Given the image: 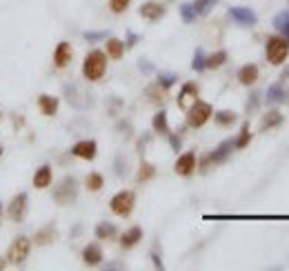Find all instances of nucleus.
<instances>
[{
	"instance_id": "nucleus-1",
	"label": "nucleus",
	"mask_w": 289,
	"mask_h": 271,
	"mask_svg": "<svg viewBox=\"0 0 289 271\" xmlns=\"http://www.w3.org/2000/svg\"><path fill=\"white\" fill-rule=\"evenodd\" d=\"M105 71H107V54L100 49H91L85 56V63H82V76L89 83H98L105 76Z\"/></svg>"
},
{
	"instance_id": "nucleus-2",
	"label": "nucleus",
	"mask_w": 289,
	"mask_h": 271,
	"mask_svg": "<svg viewBox=\"0 0 289 271\" xmlns=\"http://www.w3.org/2000/svg\"><path fill=\"white\" fill-rule=\"evenodd\" d=\"M265 56H267V63H269V65H273V67H280V65L287 60V56H289L287 40L282 38L280 34L269 36L267 43H265Z\"/></svg>"
},
{
	"instance_id": "nucleus-3",
	"label": "nucleus",
	"mask_w": 289,
	"mask_h": 271,
	"mask_svg": "<svg viewBox=\"0 0 289 271\" xmlns=\"http://www.w3.org/2000/svg\"><path fill=\"white\" fill-rule=\"evenodd\" d=\"M211 116H214V107L205 100H196L187 109V125L192 129H200L211 120Z\"/></svg>"
},
{
	"instance_id": "nucleus-4",
	"label": "nucleus",
	"mask_w": 289,
	"mask_h": 271,
	"mask_svg": "<svg viewBox=\"0 0 289 271\" xmlns=\"http://www.w3.org/2000/svg\"><path fill=\"white\" fill-rule=\"evenodd\" d=\"M234 149H236V142H234V140H223L214 151L207 153V156L200 160V173H207L214 165H220V162H225L227 158L231 156V151H234Z\"/></svg>"
},
{
	"instance_id": "nucleus-5",
	"label": "nucleus",
	"mask_w": 289,
	"mask_h": 271,
	"mask_svg": "<svg viewBox=\"0 0 289 271\" xmlns=\"http://www.w3.org/2000/svg\"><path fill=\"white\" fill-rule=\"evenodd\" d=\"M133 204H136V193L125 189V191H118L116 196L109 200V209L116 213V216L129 218V216H131V211H133Z\"/></svg>"
},
{
	"instance_id": "nucleus-6",
	"label": "nucleus",
	"mask_w": 289,
	"mask_h": 271,
	"mask_svg": "<svg viewBox=\"0 0 289 271\" xmlns=\"http://www.w3.org/2000/svg\"><path fill=\"white\" fill-rule=\"evenodd\" d=\"M78 198V182H76V178L67 176L60 180V185L56 187L54 191V200L58 204H71Z\"/></svg>"
},
{
	"instance_id": "nucleus-7",
	"label": "nucleus",
	"mask_w": 289,
	"mask_h": 271,
	"mask_svg": "<svg viewBox=\"0 0 289 271\" xmlns=\"http://www.w3.org/2000/svg\"><path fill=\"white\" fill-rule=\"evenodd\" d=\"M29 249H32V242H29V238L18 236V238L12 242V247H9V253H7L9 262L23 264L25 260H27V255H29Z\"/></svg>"
},
{
	"instance_id": "nucleus-8",
	"label": "nucleus",
	"mask_w": 289,
	"mask_h": 271,
	"mask_svg": "<svg viewBox=\"0 0 289 271\" xmlns=\"http://www.w3.org/2000/svg\"><path fill=\"white\" fill-rule=\"evenodd\" d=\"M229 18L234 20L238 27H254L258 23V16L251 7H229Z\"/></svg>"
},
{
	"instance_id": "nucleus-9",
	"label": "nucleus",
	"mask_w": 289,
	"mask_h": 271,
	"mask_svg": "<svg viewBox=\"0 0 289 271\" xmlns=\"http://www.w3.org/2000/svg\"><path fill=\"white\" fill-rule=\"evenodd\" d=\"M27 202H29L27 193H18V196L14 198L12 202H9V207H7V216L12 218L14 222H20V220L25 218V213H27Z\"/></svg>"
},
{
	"instance_id": "nucleus-10",
	"label": "nucleus",
	"mask_w": 289,
	"mask_h": 271,
	"mask_svg": "<svg viewBox=\"0 0 289 271\" xmlns=\"http://www.w3.org/2000/svg\"><path fill=\"white\" fill-rule=\"evenodd\" d=\"M174 169H176V173H178V176H183V178L192 176L194 169H196V153L194 151L180 153L178 160H176V165H174Z\"/></svg>"
},
{
	"instance_id": "nucleus-11",
	"label": "nucleus",
	"mask_w": 289,
	"mask_h": 271,
	"mask_svg": "<svg viewBox=\"0 0 289 271\" xmlns=\"http://www.w3.org/2000/svg\"><path fill=\"white\" fill-rule=\"evenodd\" d=\"M196 100H198V85H196V83H185L183 89H180V94H178V98H176L178 107H180V109H189Z\"/></svg>"
},
{
	"instance_id": "nucleus-12",
	"label": "nucleus",
	"mask_w": 289,
	"mask_h": 271,
	"mask_svg": "<svg viewBox=\"0 0 289 271\" xmlns=\"http://www.w3.org/2000/svg\"><path fill=\"white\" fill-rule=\"evenodd\" d=\"M138 14H140L144 20H152V23H156V20H161L165 16V5L163 3H156V0H147V3L140 5Z\"/></svg>"
},
{
	"instance_id": "nucleus-13",
	"label": "nucleus",
	"mask_w": 289,
	"mask_h": 271,
	"mask_svg": "<svg viewBox=\"0 0 289 271\" xmlns=\"http://www.w3.org/2000/svg\"><path fill=\"white\" fill-rule=\"evenodd\" d=\"M71 153H74L76 158H82V160H94L98 153V145H96V140H80L71 147Z\"/></svg>"
},
{
	"instance_id": "nucleus-14",
	"label": "nucleus",
	"mask_w": 289,
	"mask_h": 271,
	"mask_svg": "<svg viewBox=\"0 0 289 271\" xmlns=\"http://www.w3.org/2000/svg\"><path fill=\"white\" fill-rule=\"evenodd\" d=\"M71 56H74V49H71L69 43H58L56 45V51H54V65L58 69L67 67L71 63Z\"/></svg>"
},
{
	"instance_id": "nucleus-15",
	"label": "nucleus",
	"mask_w": 289,
	"mask_h": 271,
	"mask_svg": "<svg viewBox=\"0 0 289 271\" xmlns=\"http://www.w3.org/2000/svg\"><path fill=\"white\" fill-rule=\"evenodd\" d=\"M82 262H85L87 267H98V264L102 262V249H100V244H96V242L87 244V247L82 249Z\"/></svg>"
},
{
	"instance_id": "nucleus-16",
	"label": "nucleus",
	"mask_w": 289,
	"mask_h": 271,
	"mask_svg": "<svg viewBox=\"0 0 289 271\" xmlns=\"http://www.w3.org/2000/svg\"><path fill=\"white\" fill-rule=\"evenodd\" d=\"M258 76H260V71H258V65H254V63L242 65L240 71H238V83L245 85V87H251V85H256Z\"/></svg>"
},
{
	"instance_id": "nucleus-17",
	"label": "nucleus",
	"mask_w": 289,
	"mask_h": 271,
	"mask_svg": "<svg viewBox=\"0 0 289 271\" xmlns=\"http://www.w3.org/2000/svg\"><path fill=\"white\" fill-rule=\"evenodd\" d=\"M282 125V114L278 109H269L265 116H262V120H260V134L262 131H271V129H276V127H280Z\"/></svg>"
},
{
	"instance_id": "nucleus-18",
	"label": "nucleus",
	"mask_w": 289,
	"mask_h": 271,
	"mask_svg": "<svg viewBox=\"0 0 289 271\" xmlns=\"http://www.w3.org/2000/svg\"><path fill=\"white\" fill-rule=\"evenodd\" d=\"M287 100V91H285V85L282 83H276V85H269L265 94V102L267 105H280V102Z\"/></svg>"
},
{
	"instance_id": "nucleus-19",
	"label": "nucleus",
	"mask_w": 289,
	"mask_h": 271,
	"mask_svg": "<svg viewBox=\"0 0 289 271\" xmlns=\"http://www.w3.org/2000/svg\"><path fill=\"white\" fill-rule=\"evenodd\" d=\"M140 240H142V229L140 227H131V229H127V231L120 236V247L122 249H131L133 244H138Z\"/></svg>"
},
{
	"instance_id": "nucleus-20",
	"label": "nucleus",
	"mask_w": 289,
	"mask_h": 271,
	"mask_svg": "<svg viewBox=\"0 0 289 271\" xmlns=\"http://www.w3.org/2000/svg\"><path fill=\"white\" fill-rule=\"evenodd\" d=\"M105 49H107V56L113 60H120L122 56H125V43H122L120 38H107V45H105Z\"/></svg>"
},
{
	"instance_id": "nucleus-21",
	"label": "nucleus",
	"mask_w": 289,
	"mask_h": 271,
	"mask_svg": "<svg viewBox=\"0 0 289 271\" xmlns=\"http://www.w3.org/2000/svg\"><path fill=\"white\" fill-rule=\"evenodd\" d=\"M51 185V167L43 165L38 167V171L34 173V187L36 189H47Z\"/></svg>"
},
{
	"instance_id": "nucleus-22",
	"label": "nucleus",
	"mask_w": 289,
	"mask_h": 271,
	"mask_svg": "<svg viewBox=\"0 0 289 271\" xmlns=\"http://www.w3.org/2000/svg\"><path fill=\"white\" fill-rule=\"evenodd\" d=\"M273 29L280 32V36L289 45V12H278L276 16H273Z\"/></svg>"
},
{
	"instance_id": "nucleus-23",
	"label": "nucleus",
	"mask_w": 289,
	"mask_h": 271,
	"mask_svg": "<svg viewBox=\"0 0 289 271\" xmlns=\"http://www.w3.org/2000/svg\"><path fill=\"white\" fill-rule=\"evenodd\" d=\"M38 107H40V111H43L45 116H56V111H58V98H56V96L43 94L38 98Z\"/></svg>"
},
{
	"instance_id": "nucleus-24",
	"label": "nucleus",
	"mask_w": 289,
	"mask_h": 271,
	"mask_svg": "<svg viewBox=\"0 0 289 271\" xmlns=\"http://www.w3.org/2000/svg\"><path fill=\"white\" fill-rule=\"evenodd\" d=\"M214 120L218 127H231L236 120H238V116H236V111H231V109H220L214 114Z\"/></svg>"
},
{
	"instance_id": "nucleus-25",
	"label": "nucleus",
	"mask_w": 289,
	"mask_h": 271,
	"mask_svg": "<svg viewBox=\"0 0 289 271\" xmlns=\"http://www.w3.org/2000/svg\"><path fill=\"white\" fill-rule=\"evenodd\" d=\"M152 125H154V131L156 134H163V136H167L169 134V122H167V111L161 109L156 116H154V120H152Z\"/></svg>"
},
{
	"instance_id": "nucleus-26",
	"label": "nucleus",
	"mask_w": 289,
	"mask_h": 271,
	"mask_svg": "<svg viewBox=\"0 0 289 271\" xmlns=\"http://www.w3.org/2000/svg\"><path fill=\"white\" fill-rule=\"evenodd\" d=\"M234 142H236V149H245V147L251 142V129H249V122H245V125L240 127V131H238V136L234 138Z\"/></svg>"
},
{
	"instance_id": "nucleus-27",
	"label": "nucleus",
	"mask_w": 289,
	"mask_h": 271,
	"mask_svg": "<svg viewBox=\"0 0 289 271\" xmlns=\"http://www.w3.org/2000/svg\"><path fill=\"white\" fill-rule=\"evenodd\" d=\"M116 236V227L111 222H100L96 224V238L98 240H111Z\"/></svg>"
},
{
	"instance_id": "nucleus-28",
	"label": "nucleus",
	"mask_w": 289,
	"mask_h": 271,
	"mask_svg": "<svg viewBox=\"0 0 289 271\" xmlns=\"http://www.w3.org/2000/svg\"><path fill=\"white\" fill-rule=\"evenodd\" d=\"M85 187L89 189V191H100V189L105 187V178H102V173H98V171L89 173L87 180H85Z\"/></svg>"
},
{
	"instance_id": "nucleus-29",
	"label": "nucleus",
	"mask_w": 289,
	"mask_h": 271,
	"mask_svg": "<svg viewBox=\"0 0 289 271\" xmlns=\"http://www.w3.org/2000/svg\"><path fill=\"white\" fill-rule=\"evenodd\" d=\"M180 18H183V23L192 25L196 18H198V14H196L194 9V3H183L180 5Z\"/></svg>"
},
{
	"instance_id": "nucleus-30",
	"label": "nucleus",
	"mask_w": 289,
	"mask_h": 271,
	"mask_svg": "<svg viewBox=\"0 0 289 271\" xmlns=\"http://www.w3.org/2000/svg\"><path fill=\"white\" fill-rule=\"evenodd\" d=\"M225 63H227V51H223V49L207 56V69H218V67H223Z\"/></svg>"
},
{
	"instance_id": "nucleus-31",
	"label": "nucleus",
	"mask_w": 289,
	"mask_h": 271,
	"mask_svg": "<svg viewBox=\"0 0 289 271\" xmlns=\"http://www.w3.org/2000/svg\"><path fill=\"white\" fill-rule=\"evenodd\" d=\"M218 5V0H196L194 3V9L198 16H209V12Z\"/></svg>"
},
{
	"instance_id": "nucleus-32",
	"label": "nucleus",
	"mask_w": 289,
	"mask_h": 271,
	"mask_svg": "<svg viewBox=\"0 0 289 271\" xmlns=\"http://www.w3.org/2000/svg\"><path fill=\"white\" fill-rule=\"evenodd\" d=\"M192 69H194V71H198V74H200V71H205V69H207V56L203 54V49H196V51H194Z\"/></svg>"
},
{
	"instance_id": "nucleus-33",
	"label": "nucleus",
	"mask_w": 289,
	"mask_h": 271,
	"mask_svg": "<svg viewBox=\"0 0 289 271\" xmlns=\"http://www.w3.org/2000/svg\"><path fill=\"white\" fill-rule=\"evenodd\" d=\"M156 176V167L149 165V162H142L140 169H138V182H147Z\"/></svg>"
},
{
	"instance_id": "nucleus-34",
	"label": "nucleus",
	"mask_w": 289,
	"mask_h": 271,
	"mask_svg": "<svg viewBox=\"0 0 289 271\" xmlns=\"http://www.w3.org/2000/svg\"><path fill=\"white\" fill-rule=\"evenodd\" d=\"M54 238H56V229L47 227V229H43V231H38V236H36V244H49V242H54Z\"/></svg>"
},
{
	"instance_id": "nucleus-35",
	"label": "nucleus",
	"mask_w": 289,
	"mask_h": 271,
	"mask_svg": "<svg viewBox=\"0 0 289 271\" xmlns=\"http://www.w3.org/2000/svg\"><path fill=\"white\" fill-rule=\"evenodd\" d=\"M176 80H178L176 74H158V85H161L165 91L172 89V87L176 85Z\"/></svg>"
},
{
	"instance_id": "nucleus-36",
	"label": "nucleus",
	"mask_w": 289,
	"mask_h": 271,
	"mask_svg": "<svg viewBox=\"0 0 289 271\" xmlns=\"http://www.w3.org/2000/svg\"><path fill=\"white\" fill-rule=\"evenodd\" d=\"M260 100H262V94H260V91H251V94H249V100H247V114H254L258 107H260Z\"/></svg>"
},
{
	"instance_id": "nucleus-37",
	"label": "nucleus",
	"mask_w": 289,
	"mask_h": 271,
	"mask_svg": "<svg viewBox=\"0 0 289 271\" xmlns=\"http://www.w3.org/2000/svg\"><path fill=\"white\" fill-rule=\"evenodd\" d=\"M163 87L161 85H152V87H149V89H147V96H149V98H152L154 102H163Z\"/></svg>"
},
{
	"instance_id": "nucleus-38",
	"label": "nucleus",
	"mask_w": 289,
	"mask_h": 271,
	"mask_svg": "<svg viewBox=\"0 0 289 271\" xmlns=\"http://www.w3.org/2000/svg\"><path fill=\"white\" fill-rule=\"evenodd\" d=\"M129 3H131V0H109V9L113 14H122L129 7Z\"/></svg>"
},
{
	"instance_id": "nucleus-39",
	"label": "nucleus",
	"mask_w": 289,
	"mask_h": 271,
	"mask_svg": "<svg viewBox=\"0 0 289 271\" xmlns=\"http://www.w3.org/2000/svg\"><path fill=\"white\" fill-rule=\"evenodd\" d=\"M102 38H107V32H85V40H89V43H98Z\"/></svg>"
},
{
	"instance_id": "nucleus-40",
	"label": "nucleus",
	"mask_w": 289,
	"mask_h": 271,
	"mask_svg": "<svg viewBox=\"0 0 289 271\" xmlns=\"http://www.w3.org/2000/svg\"><path fill=\"white\" fill-rule=\"evenodd\" d=\"M169 138V145H172V149L174 151H180V147H183V140H180V136L178 134H167Z\"/></svg>"
},
{
	"instance_id": "nucleus-41",
	"label": "nucleus",
	"mask_w": 289,
	"mask_h": 271,
	"mask_svg": "<svg viewBox=\"0 0 289 271\" xmlns=\"http://www.w3.org/2000/svg\"><path fill=\"white\" fill-rule=\"evenodd\" d=\"M138 40H140V36H136V34H131V32H129V34H127V40H125V47L131 49L133 45L138 43Z\"/></svg>"
},
{
	"instance_id": "nucleus-42",
	"label": "nucleus",
	"mask_w": 289,
	"mask_h": 271,
	"mask_svg": "<svg viewBox=\"0 0 289 271\" xmlns=\"http://www.w3.org/2000/svg\"><path fill=\"white\" fill-rule=\"evenodd\" d=\"M152 260H154V267H156V269H163V267H165V264H163V258H161V253H158L156 249L152 251Z\"/></svg>"
},
{
	"instance_id": "nucleus-43",
	"label": "nucleus",
	"mask_w": 289,
	"mask_h": 271,
	"mask_svg": "<svg viewBox=\"0 0 289 271\" xmlns=\"http://www.w3.org/2000/svg\"><path fill=\"white\" fill-rule=\"evenodd\" d=\"M138 65H140V71H142V74H152V71H154V65L149 63V60H144V58H142Z\"/></svg>"
},
{
	"instance_id": "nucleus-44",
	"label": "nucleus",
	"mask_w": 289,
	"mask_h": 271,
	"mask_svg": "<svg viewBox=\"0 0 289 271\" xmlns=\"http://www.w3.org/2000/svg\"><path fill=\"white\" fill-rule=\"evenodd\" d=\"M116 171H118V176H125V160H122V158L116 160Z\"/></svg>"
},
{
	"instance_id": "nucleus-45",
	"label": "nucleus",
	"mask_w": 289,
	"mask_h": 271,
	"mask_svg": "<svg viewBox=\"0 0 289 271\" xmlns=\"http://www.w3.org/2000/svg\"><path fill=\"white\" fill-rule=\"evenodd\" d=\"M287 80H289V65L282 69V74H280V83H287Z\"/></svg>"
},
{
	"instance_id": "nucleus-46",
	"label": "nucleus",
	"mask_w": 289,
	"mask_h": 271,
	"mask_svg": "<svg viewBox=\"0 0 289 271\" xmlns=\"http://www.w3.org/2000/svg\"><path fill=\"white\" fill-rule=\"evenodd\" d=\"M105 269H122V264H116V262H113V264H107Z\"/></svg>"
},
{
	"instance_id": "nucleus-47",
	"label": "nucleus",
	"mask_w": 289,
	"mask_h": 271,
	"mask_svg": "<svg viewBox=\"0 0 289 271\" xmlns=\"http://www.w3.org/2000/svg\"><path fill=\"white\" fill-rule=\"evenodd\" d=\"M0 269H5V262H3V260H0Z\"/></svg>"
},
{
	"instance_id": "nucleus-48",
	"label": "nucleus",
	"mask_w": 289,
	"mask_h": 271,
	"mask_svg": "<svg viewBox=\"0 0 289 271\" xmlns=\"http://www.w3.org/2000/svg\"><path fill=\"white\" fill-rule=\"evenodd\" d=\"M0 156H3V149H0Z\"/></svg>"
},
{
	"instance_id": "nucleus-49",
	"label": "nucleus",
	"mask_w": 289,
	"mask_h": 271,
	"mask_svg": "<svg viewBox=\"0 0 289 271\" xmlns=\"http://www.w3.org/2000/svg\"><path fill=\"white\" fill-rule=\"evenodd\" d=\"M0 209H3V207H0Z\"/></svg>"
}]
</instances>
